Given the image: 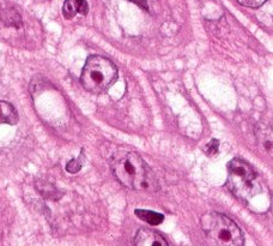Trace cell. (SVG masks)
Returning <instances> with one entry per match:
<instances>
[{
    "mask_svg": "<svg viewBox=\"0 0 273 246\" xmlns=\"http://www.w3.org/2000/svg\"><path fill=\"white\" fill-rule=\"evenodd\" d=\"M112 170L122 185L138 191H150L156 189L150 167L136 152L119 151L113 156Z\"/></svg>",
    "mask_w": 273,
    "mask_h": 246,
    "instance_id": "6da1fadb",
    "label": "cell"
},
{
    "mask_svg": "<svg viewBox=\"0 0 273 246\" xmlns=\"http://www.w3.org/2000/svg\"><path fill=\"white\" fill-rule=\"evenodd\" d=\"M202 227L212 246H244L239 227L223 214L207 213L202 217Z\"/></svg>",
    "mask_w": 273,
    "mask_h": 246,
    "instance_id": "7a4b0ae2",
    "label": "cell"
},
{
    "mask_svg": "<svg viewBox=\"0 0 273 246\" xmlns=\"http://www.w3.org/2000/svg\"><path fill=\"white\" fill-rule=\"evenodd\" d=\"M118 79V69L114 63L102 56L87 58L81 76L84 89L92 94H102Z\"/></svg>",
    "mask_w": 273,
    "mask_h": 246,
    "instance_id": "3957f363",
    "label": "cell"
},
{
    "mask_svg": "<svg viewBox=\"0 0 273 246\" xmlns=\"http://www.w3.org/2000/svg\"><path fill=\"white\" fill-rule=\"evenodd\" d=\"M228 185L234 193L248 198L256 189V173L244 161L234 159L228 166Z\"/></svg>",
    "mask_w": 273,
    "mask_h": 246,
    "instance_id": "277c9868",
    "label": "cell"
},
{
    "mask_svg": "<svg viewBox=\"0 0 273 246\" xmlns=\"http://www.w3.org/2000/svg\"><path fill=\"white\" fill-rule=\"evenodd\" d=\"M136 246H169L159 233L149 228H140L135 238Z\"/></svg>",
    "mask_w": 273,
    "mask_h": 246,
    "instance_id": "5b68a950",
    "label": "cell"
},
{
    "mask_svg": "<svg viewBox=\"0 0 273 246\" xmlns=\"http://www.w3.org/2000/svg\"><path fill=\"white\" fill-rule=\"evenodd\" d=\"M89 12V4L86 0H65L63 5V15L66 19H72L78 14L85 15Z\"/></svg>",
    "mask_w": 273,
    "mask_h": 246,
    "instance_id": "8992f818",
    "label": "cell"
},
{
    "mask_svg": "<svg viewBox=\"0 0 273 246\" xmlns=\"http://www.w3.org/2000/svg\"><path fill=\"white\" fill-rule=\"evenodd\" d=\"M18 123V113L16 108L9 102L0 101V125H16Z\"/></svg>",
    "mask_w": 273,
    "mask_h": 246,
    "instance_id": "52a82bcc",
    "label": "cell"
},
{
    "mask_svg": "<svg viewBox=\"0 0 273 246\" xmlns=\"http://www.w3.org/2000/svg\"><path fill=\"white\" fill-rule=\"evenodd\" d=\"M135 214L139 219L144 220V221L148 222L151 226H158L164 220V216L162 214L156 213V211L145 210V209H136Z\"/></svg>",
    "mask_w": 273,
    "mask_h": 246,
    "instance_id": "ba28073f",
    "label": "cell"
},
{
    "mask_svg": "<svg viewBox=\"0 0 273 246\" xmlns=\"http://www.w3.org/2000/svg\"><path fill=\"white\" fill-rule=\"evenodd\" d=\"M83 164H84V154L82 152V154L79 155V157L71 160V161L68 162V166H66V170H68V172L69 173H77L81 170L82 167H83Z\"/></svg>",
    "mask_w": 273,
    "mask_h": 246,
    "instance_id": "9c48e42d",
    "label": "cell"
},
{
    "mask_svg": "<svg viewBox=\"0 0 273 246\" xmlns=\"http://www.w3.org/2000/svg\"><path fill=\"white\" fill-rule=\"evenodd\" d=\"M239 4L243 5L246 7H252V9H257L261 5H264L267 0H238Z\"/></svg>",
    "mask_w": 273,
    "mask_h": 246,
    "instance_id": "30bf717a",
    "label": "cell"
},
{
    "mask_svg": "<svg viewBox=\"0 0 273 246\" xmlns=\"http://www.w3.org/2000/svg\"><path fill=\"white\" fill-rule=\"evenodd\" d=\"M218 147H220V141L212 139V141L207 144V150H206V152H207L208 155L216 154V152L218 151Z\"/></svg>",
    "mask_w": 273,
    "mask_h": 246,
    "instance_id": "8fae6325",
    "label": "cell"
},
{
    "mask_svg": "<svg viewBox=\"0 0 273 246\" xmlns=\"http://www.w3.org/2000/svg\"><path fill=\"white\" fill-rule=\"evenodd\" d=\"M141 1H143L144 5H145V6H146V0H141Z\"/></svg>",
    "mask_w": 273,
    "mask_h": 246,
    "instance_id": "7c38bea8",
    "label": "cell"
}]
</instances>
